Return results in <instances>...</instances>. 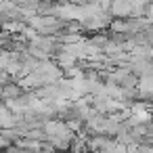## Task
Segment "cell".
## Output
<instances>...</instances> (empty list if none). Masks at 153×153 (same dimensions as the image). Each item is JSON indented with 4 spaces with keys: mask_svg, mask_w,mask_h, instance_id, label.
Returning <instances> with one entry per match:
<instances>
[{
    "mask_svg": "<svg viewBox=\"0 0 153 153\" xmlns=\"http://www.w3.org/2000/svg\"><path fill=\"white\" fill-rule=\"evenodd\" d=\"M86 30H90V32H99V30H103V27H109L111 25V13L109 11H101V13H97L92 19H88L86 23H82Z\"/></svg>",
    "mask_w": 153,
    "mask_h": 153,
    "instance_id": "6da1fadb",
    "label": "cell"
},
{
    "mask_svg": "<svg viewBox=\"0 0 153 153\" xmlns=\"http://www.w3.org/2000/svg\"><path fill=\"white\" fill-rule=\"evenodd\" d=\"M21 94H25V90H23L17 82H9L7 86L0 88V97H2L4 101H9V99H17V97H21Z\"/></svg>",
    "mask_w": 153,
    "mask_h": 153,
    "instance_id": "7a4b0ae2",
    "label": "cell"
},
{
    "mask_svg": "<svg viewBox=\"0 0 153 153\" xmlns=\"http://www.w3.org/2000/svg\"><path fill=\"white\" fill-rule=\"evenodd\" d=\"M109 143H111V138H109V136H105V134H94L92 138H88V149H90V151H94V153H97V151L101 153L103 149H107V145H109Z\"/></svg>",
    "mask_w": 153,
    "mask_h": 153,
    "instance_id": "3957f363",
    "label": "cell"
},
{
    "mask_svg": "<svg viewBox=\"0 0 153 153\" xmlns=\"http://www.w3.org/2000/svg\"><path fill=\"white\" fill-rule=\"evenodd\" d=\"M76 57L74 55H69V53H65V51H61L59 55H57V63H59V67L63 69V71H67V69H71V67H76Z\"/></svg>",
    "mask_w": 153,
    "mask_h": 153,
    "instance_id": "277c9868",
    "label": "cell"
},
{
    "mask_svg": "<svg viewBox=\"0 0 153 153\" xmlns=\"http://www.w3.org/2000/svg\"><path fill=\"white\" fill-rule=\"evenodd\" d=\"M27 55H32L34 59H38V61H48V53L46 51H42V48H38V46H27Z\"/></svg>",
    "mask_w": 153,
    "mask_h": 153,
    "instance_id": "5b68a950",
    "label": "cell"
},
{
    "mask_svg": "<svg viewBox=\"0 0 153 153\" xmlns=\"http://www.w3.org/2000/svg\"><path fill=\"white\" fill-rule=\"evenodd\" d=\"M149 46H151V48H153V38H151V42H149Z\"/></svg>",
    "mask_w": 153,
    "mask_h": 153,
    "instance_id": "8992f818",
    "label": "cell"
}]
</instances>
